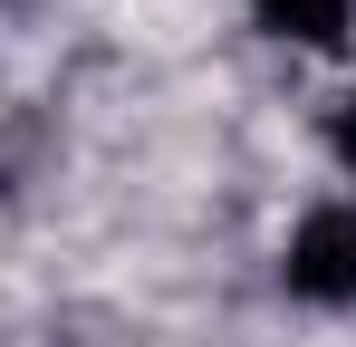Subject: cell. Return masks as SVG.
<instances>
[{
  "label": "cell",
  "instance_id": "6da1fadb",
  "mask_svg": "<svg viewBox=\"0 0 356 347\" xmlns=\"http://www.w3.org/2000/svg\"><path fill=\"white\" fill-rule=\"evenodd\" d=\"M280 289L298 309H356V203H308L280 251Z\"/></svg>",
  "mask_w": 356,
  "mask_h": 347
},
{
  "label": "cell",
  "instance_id": "7a4b0ae2",
  "mask_svg": "<svg viewBox=\"0 0 356 347\" xmlns=\"http://www.w3.org/2000/svg\"><path fill=\"white\" fill-rule=\"evenodd\" d=\"M241 10L289 49H347V29H356V0H241Z\"/></svg>",
  "mask_w": 356,
  "mask_h": 347
},
{
  "label": "cell",
  "instance_id": "3957f363",
  "mask_svg": "<svg viewBox=\"0 0 356 347\" xmlns=\"http://www.w3.org/2000/svg\"><path fill=\"white\" fill-rule=\"evenodd\" d=\"M327 155H337V164H347V183H356V97L327 116Z\"/></svg>",
  "mask_w": 356,
  "mask_h": 347
}]
</instances>
